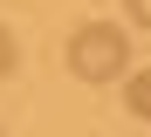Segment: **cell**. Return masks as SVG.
<instances>
[{"label":"cell","mask_w":151,"mask_h":137,"mask_svg":"<svg viewBox=\"0 0 151 137\" xmlns=\"http://www.w3.org/2000/svg\"><path fill=\"white\" fill-rule=\"evenodd\" d=\"M124 14H131V27H144V34H151V0H124Z\"/></svg>","instance_id":"obj_3"},{"label":"cell","mask_w":151,"mask_h":137,"mask_svg":"<svg viewBox=\"0 0 151 137\" xmlns=\"http://www.w3.org/2000/svg\"><path fill=\"white\" fill-rule=\"evenodd\" d=\"M69 69L83 82H117L131 69V34H124L117 21H83L76 41H69Z\"/></svg>","instance_id":"obj_1"},{"label":"cell","mask_w":151,"mask_h":137,"mask_svg":"<svg viewBox=\"0 0 151 137\" xmlns=\"http://www.w3.org/2000/svg\"><path fill=\"white\" fill-rule=\"evenodd\" d=\"M124 103H131V117H144V123H151V69H137V75H131Z\"/></svg>","instance_id":"obj_2"},{"label":"cell","mask_w":151,"mask_h":137,"mask_svg":"<svg viewBox=\"0 0 151 137\" xmlns=\"http://www.w3.org/2000/svg\"><path fill=\"white\" fill-rule=\"evenodd\" d=\"M0 75H14V34L0 27Z\"/></svg>","instance_id":"obj_4"}]
</instances>
